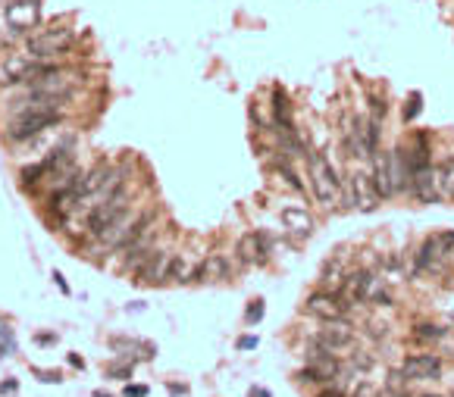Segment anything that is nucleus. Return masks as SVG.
Masks as SVG:
<instances>
[{
  "mask_svg": "<svg viewBox=\"0 0 454 397\" xmlns=\"http://www.w3.org/2000/svg\"><path fill=\"white\" fill-rule=\"evenodd\" d=\"M304 309H307L310 316H317L320 322H329V319H344V313H348V307H344V300L335 295V291H313V295L304 300Z\"/></svg>",
  "mask_w": 454,
  "mask_h": 397,
  "instance_id": "nucleus-12",
  "label": "nucleus"
},
{
  "mask_svg": "<svg viewBox=\"0 0 454 397\" xmlns=\"http://www.w3.org/2000/svg\"><path fill=\"white\" fill-rule=\"evenodd\" d=\"M454 257V228L451 232H435L420 244V250L413 253V275H438L445 272L448 260Z\"/></svg>",
  "mask_w": 454,
  "mask_h": 397,
  "instance_id": "nucleus-3",
  "label": "nucleus"
},
{
  "mask_svg": "<svg viewBox=\"0 0 454 397\" xmlns=\"http://www.w3.org/2000/svg\"><path fill=\"white\" fill-rule=\"evenodd\" d=\"M417 113H420V94H413V97H411V103H407V107H404V119H407V122H411V119L417 116Z\"/></svg>",
  "mask_w": 454,
  "mask_h": 397,
  "instance_id": "nucleus-27",
  "label": "nucleus"
},
{
  "mask_svg": "<svg viewBox=\"0 0 454 397\" xmlns=\"http://www.w3.org/2000/svg\"><path fill=\"white\" fill-rule=\"evenodd\" d=\"M94 397H110L107 391H94Z\"/></svg>",
  "mask_w": 454,
  "mask_h": 397,
  "instance_id": "nucleus-36",
  "label": "nucleus"
},
{
  "mask_svg": "<svg viewBox=\"0 0 454 397\" xmlns=\"http://www.w3.org/2000/svg\"><path fill=\"white\" fill-rule=\"evenodd\" d=\"M229 279V260L223 257V253H210V257H204L201 263V272H198V282H226Z\"/></svg>",
  "mask_w": 454,
  "mask_h": 397,
  "instance_id": "nucleus-19",
  "label": "nucleus"
},
{
  "mask_svg": "<svg viewBox=\"0 0 454 397\" xmlns=\"http://www.w3.org/2000/svg\"><path fill=\"white\" fill-rule=\"evenodd\" d=\"M270 129H276V132H295V122H292V103H288V97H285V91H282V88H273Z\"/></svg>",
  "mask_w": 454,
  "mask_h": 397,
  "instance_id": "nucleus-17",
  "label": "nucleus"
},
{
  "mask_svg": "<svg viewBox=\"0 0 454 397\" xmlns=\"http://www.w3.org/2000/svg\"><path fill=\"white\" fill-rule=\"evenodd\" d=\"M16 388H19V382H16V379H10V382H4V385H0V394H13Z\"/></svg>",
  "mask_w": 454,
  "mask_h": 397,
  "instance_id": "nucleus-32",
  "label": "nucleus"
},
{
  "mask_svg": "<svg viewBox=\"0 0 454 397\" xmlns=\"http://www.w3.org/2000/svg\"><path fill=\"white\" fill-rule=\"evenodd\" d=\"M38 22H41V4L38 0H16L6 10V26H10L13 35H26Z\"/></svg>",
  "mask_w": 454,
  "mask_h": 397,
  "instance_id": "nucleus-13",
  "label": "nucleus"
},
{
  "mask_svg": "<svg viewBox=\"0 0 454 397\" xmlns=\"http://www.w3.org/2000/svg\"><path fill=\"white\" fill-rule=\"evenodd\" d=\"M129 206H132V188L129 185H120L113 194H107L97 206H91V210H88V216H85V232H88V238H94L97 232H104L110 222L120 216V213L129 210Z\"/></svg>",
  "mask_w": 454,
  "mask_h": 397,
  "instance_id": "nucleus-4",
  "label": "nucleus"
},
{
  "mask_svg": "<svg viewBox=\"0 0 454 397\" xmlns=\"http://www.w3.org/2000/svg\"><path fill=\"white\" fill-rule=\"evenodd\" d=\"M339 376H342V360L332 356L329 351H323V347L313 341L307 347V366L297 372V382L301 385H329Z\"/></svg>",
  "mask_w": 454,
  "mask_h": 397,
  "instance_id": "nucleus-5",
  "label": "nucleus"
},
{
  "mask_svg": "<svg viewBox=\"0 0 454 397\" xmlns=\"http://www.w3.org/2000/svg\"><path fill=\"white\" fill-rule=\"evenodd\" d=\"M317 397H348V394H344L342 388H335V385H323V388L317 391Z\"/></svg>",
  "mask_w": 454,
  "mask_h": 397,
  "instance_id": "nucleus-28",
  "label": "nucleus"
},
{
  "mask_svg": "<svg viewBox=\"0 0 454 397\" xmlns=\"http://www.w3.org/2000/svg\"><path fill=\"white\" fill-rule=\"evenodd\" d=\"M279 219H282V226H285L292 235H297V238H307L313 232V216L304 210V206H282Z\"/></svg>",
  "mask_w": 454,
  "mask_h": 397,
  "instance_id": "nucleus-18",
  "label": "nucleus"
},
{
  "mask_svg": "<svg viewBox=\"0 0 454 397\" xmlns=\"http://www.w3.org/2000/svg\"><path fill=\"white\" fill-rule=\"evenodd\" d=\"M257 347V338L254 335H241L238 338V351H254Z\"/></svg>",
  "mask_w": 454,
  "mask_h": 397,
  "instance_id": "nucleus-30",
  "label": "nucleus"
},
{
  "mask_svg": "<svg viewBox=\"0 0 454 397\" xmlns=\"http://www.w3.org/2000/svg\"><path fill=\"white\" fill-rule=\"evenodd\" d=\"M157 238H160V226H157V219H154V222H147V226L141 228L129 244H122V248L116 250V253H120V269H122V272H135V269L144 263L147 253L157 248Z\"/></svg>",
  "mask_w": 454,
  "mask_h": 397,
  "instance_id": "nucleus-7",
  "label": "nucleus"
},
{
  "mask_svg": "<svg viewBox=\"0 0 454 397\" xmlns=\"http://www.w3.org/2000/svg\"><path fill=\"white\" fill-rule=\"evenodd\" d=\"M75 35L69 28H47V31H38L26 41V53L31 60H41V63H57L63 53L73 47Z\"/></svg>",
  "mask_w": 454,
  "mask_h": 397,
  "instance_id": "nucleus-6",
  "label": "nucleus"
},
{
  "mask_svg": "<svg viewBox=\"0 0 454 397\" xmlns=\"http://www.w3.org/2000/svg\"><path fill=\"white\" fill-rule=\"evenodd\" d=\"M442 369L445 363L438 354H411L404 356L398 372H401L404 382H435V379H442Z\"/></svg>",
  "mask_w": 454,
  "mask_h": 397,
  "instance_id": "nucleus-10",
  "label": "nucleus"
},
{
  "mask_svg": "<svg viewBox=\"0 0 454 397\" xmlns=\"http://www.w3.org/2000/svg\"><path fill=\"white\" fill-rule=\"evenodd\" d=\"M370 176H373V185H376V191H379L382 201L398 197L395 194V181H391V157H389V150H376V154H373Z\"/></svg>",
  "mask_w": 454,
  "mask_h": 397,
  "instance_id": "nucleus-16",
  "label": "nucleus"
},
{
  "mask_svg": "<svg viewBox=\"0 0 454 397\" xmlns=\"http://www.w3.org/2000/svg\"><path fill=\"white\" fill-rule=\"evenodd\" d=\"M389 397H411V394H401V391H398V394H389Z\"/></svg>",
  "mask_w": 454,
  "mask_h": 397,
  "instance_id": "nucleus-37",
  "label": "nucleus"
},
{
  "mask_svg": "<svg viewBox=\"0 0 454 397\" xmlns=\"http://www.w3.org/2000/svg\"><path fill=\"white\" fill-rule=\"evenodd\" d=\"M307 176H310V191L323 206H335L344 194V185H342V176L339 169L332 166V160L323 154H313L307 150Z\"/></svg>",
  "mask_w": 454,
  "mask_h": 397,
  "instance_id": "nucleus-1",
  "label": "nucleus"
},
{
  "mask_svg": "<svg viewBox=\"0 0 454 397\" xmlns=\"http://www.w3.org/2000/svg\"><path fill=\"white\" fill-rule=\"evenodd\" d=\"M451 397H454V394H451Z\"/></svg>",
  "mask_w": 454,
  "mask_h": 397,
  "instance_id": "nucleus-38",
  "label": "nucleus"
},
{
  "mask_svg": "<svg viewBox=\"0 0 454 397\" xmlns=\"http://www.w3.org/2000/svg\"><path fill=\"white\" fill-rule=\"evenodd\" d=\"M176 250L169 248H154L151 253H147V260L141 263L135 272V282L138 285H167L172 279V266H176Z\"/></svg>",
  "mask_w": 454,
  "mask_h": 397,
  "instance_id": "nucleus-8",
  "label": "nucleus"
},
{
  "mask_svg": "<svg viewBox=\"0 0 454 397\" xmlns=\"http://www.w3.org/2000/svg\"><path fill=\"white\" fill-rule=\"evenodd\" d=\"M435 179H438L442 197H451L454 194V157H448V160H442L435 166Z\"/></svg>",
  "mask_w": 454,
  "mask_h": 397,
  "instance_id": "nucleus-23",
  "label": "nucleus"
},
{
  "mask_svg": "<svg viewBox=\"0 0 454 397\" xmlns=\"http://www.w3.org/2000/svg\"><path fill=\"white\" fill-rule=\"evenodd\" d=\"M391 157V181H395V194H404L411 188V166H407V154L404 147L389 150Z\"/></svg>",
  "mask_w": 454,
  "mask_h": 397,
  "instance_id": "nucleus-20",
  "label": "nucleus"
},
{
  "mask_svg": "<svg viewBox=\"0 0 454 397\" xmlns=\"http://www.w3.org/2000/svg\"><path fill=\"white\" fill-rule=\"evenodd\" d=\"M407 194L417 197L420 203H435V201H442V191H438V179H435V166H433V163H426V166H420V169H413Z\"/></svg>",
  "mask_w": 454,
  "mask_h": 397,
  "instance_id": "nucleus-14",
  "label": "nucleus"
},
{
  "mask_svg": "<svg viewBox=\"0 0 454 397\" xmlns=\"http://www.w3.org/2000/svg\"><path fill=\"white\" fill-rule=\"evenodd\" d=\"M413 338H417V341H442L445 329H442V325H433V322H423V325L413 329Z\"/></svg>",
  "mask_w": 454,
  "mask_h": 397,
  "instance_id": "nucleus-24",
  "label": "nucleus"
},
{
  "mask_svg": "<svg viewBox=\"0 0 454 397\" xmlns=\"http://www.w3.org/2000/svg\"><path fill=\"white\" fill-rule=\"evenodd\" d=\"M273 169H276L279 176L285 179V185H292L295 191H304V179L297 176V166H295V160H292V157L276 154V157H273Z\"/></svg>",
  "mask_w": 454,
  "mask_h": 397,
  "instance_id": "nucleus-21",
  "label": "nucleus"
},
{
  "mask_svg": "<svg viewBox=\"0 0 454 397\" xmlns=\"http://www.w3.org/2000/svg\"><path fill=\"white\" fill-rule=\"evenodd\" d=\"M125 397H147V385H129L125 388Z\"/></svg>",
  "mask_w": 454,
  "mask_h": 397,
  "instance_id": "nucleus-31",
  "label": "nucleus"
},
{
  "mask_svg": "<svg viewBox=\"0 0 454 397\" xmlns=\"http://www.w3.org/2000/svg\"><path fill=\"white\" fill-rule=\"evenodd\" d=\"M373 119H386V100H379V97H373Z\"/></svg>",
  "mask_w": 454,
  "mask_h": 397,
  "instance_id": "nucleus-29",
  "label": "nucleus"
},
{
  "mask_svg": "<svg viewBox=\"0 0 454 397\" xmlns=\"http://www.w3.org/2000/svg\"><path fill=\"white\" fill-rule=\"evenodd\" d=\"M263 319V300H250V307H248V313H245V322L248 325H257Z\"/></svg>",
  "mask_w": 454,
  "mask_h": 397,
  "instance_id": "nucleus-26",
  "label": "nucleus"
},
{
  "mask_svg": "<svg viewBox=\"0 0 454 397\" xmlns=\"http://www.w3.org/2000/svg\"><path fill=\"white\" fill-rule=\"evenodd\" d=\"M53 282H57V288L63 291V295H69V285L63 282V275H60V272H53Z\"/></svg>",
  "mask_w": 454,
  "mask_h": 397,
  "instance_id": "nucleus-33",
  "label": "nucleus"
},
{
  "mask_svg": "<svg viewBox=\"0 0 454 397\" xmlns=\"http://www.w3.org/2000/svg\"><path fill=\"white\" fill-rule=\"evenodd\" d=\"M344 266H342V260H329V263L323 266V275H320V279H323V291H335V295H339V288L344 285Z\"/></svg>",
  "mask_w": 454,
  "mask_h": 397,
  "instance_id": "nucleus-22",
  "label": "nucleus"
},
{
  "mask_svg": "<svg viewBox=\"0 0 454 397\" xmlns=\"http://www.w3.org/2000/svg\"><path fill=\"white\" fill-rule=\"evenodd\" d=\"M157 219V213L154 210H147V213H138L135 206H129L125 213H120L110 226L104 228V232H97L94 235V244H97L100 250H120L122 244H129L132 238H135L141 228L147 226V222H154Z\"/></svg>",
  "mask_w": 454,
  "mask_h": 397,
  "instance_id": "nucleus-2",
  "label": "nucleus"
},
{
  "mask_svg": "<svg viewBox=\"0 0 454 397\" xmlns=\"http://www.w3.org/2000/svg\"><path fill=\"white\" fill-rule=\"evenodd\" d=\"M344 197H348L351 206H357V210H364V213L376 210V203L382 201L379 191H376V185H373L370 172H351L348 188H344Z\"/></svg>",
  "mask_w": 454,
  "mask_h": 397,
  "instance_id": "nucleus-11",
  "label": "nucleus"
},
{
  "mask_svg": "<svg viewBox=\"0 0 454 397\" xmlns=\"http://www.w3.org/2000/svg\"><path fill=\"white\" fill-rule=\"evenodd\" d=\"M379 266H382V272L389 275L386 282H398V279H401V260H398V257H382Z\"/></svg>",
  "mask_w": 454,
  "mask_h": 397,
  "instance_id": "nucleus-25",
  "label": "nucleus"
},
{
  "mask_svg": "<svg viewBox=\"0 0 454 397\" xmlns=\"http://www.w3.org/2000/svg\"><path fill=\"white\" fill-rule=\"evenodd\" d=\"M248 397H273V394L266 391V388H250V391H248Z\"/></svg>",
  "mask_w": 454,
  "mask_h": 397,
  "instance_id": "nucleus-34",
  "label": "nucleus"
},
{
  "mask_svg": "<svg viewBox=\"0 0 454 397\" xmlns=\"http://www.w3.org/2000/svg\"><path fill=\"white\" fill-rule=\"evenodd\" d=\"M313 341L332 356H344L351 347H354V325H351L348 319H329L323 329L317 332Z\"/></svg>",
  "mask_w": 454,
  "mask_h": 397,
  "instance_id": "nucleus-9",
  "label": "nucleus"
},
{
  "mask_svg": "<svg viewBox=\"0 0 454 397\" xmlns=\"http://www.w3.org/2000/svg\"><path fill=\"white\" fill-rule=\"evenodd\" d=\"M273 253V238L266 232H250L238 241V260L245 266H260Z\"/></svg>",
  "mask_w": 454,
  "mask_h": 397,
  "instance_id": "nucleus-15",
  "label": "nucleus"
},
{
  "mask_svg": "<svg viewBox=\"0 0 454 397\" xmlns=\"http://www.w3.org/2000/svg\"><path fill=\"white\" fill-rule=\"evenodd\" d=\"M35 341H38V344H53V335H38Z\"/></svg>",
  "mask_w": 454,
  "mask_h": 397,
  "instance_id": "nucleus-35",
  "label": "nucleus"
}]
</instances>
